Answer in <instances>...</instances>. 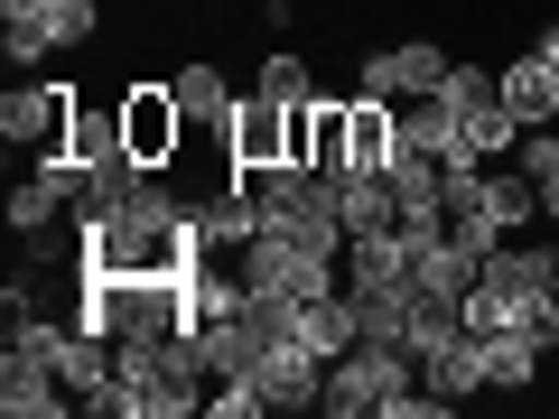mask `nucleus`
I'll return each instance as SVG.
<instances>
[{
  "mask_svg": "<svg viewBox=\"0 0 559 419\" xmlns=\"http://www.w3.org/2000/svg\"><path fill=\"white\" fill-rule=\"evenodd\" d=\"M411 382H419V363L401 355V345H373V336H364L355 355H336V363H326L318 410H326V419H382V400H392V392H411Z\"/></svg>",
  "mask_w": 559,
  "mask_h": 419,
  "instance_id": "1",
  "label": "nucleus"
},
{
  "mask_svg": "<svg viewBox=\"0 0 559 419\" xmlns=\"http://www.w3.org/2000/svg\"><path fill=\"white\" fill-rule=\"evenodd\" d=\"M121 149H131L140 168H178V149H187L178 84H159V75H131V84H121Z\"/></svg>",
  "mask_w": 559,
  "mask_h": 419,
  "instance_id": "3",
  "label": "nucleus"
},
{
  "mask_svg": "<svg viewBox=\"0 0 559 419\" xmlns=\"http://www.w3.org/2000/svg\"><path fill=\"white\" fill-rule=\"evenodd\" d=\"M401 159V103L355 94L345 103V168H392Z\"/></svg>",
  "mask_w": 559,
  "mask_h": 419,
  "instance_id": "7",
  "label": "nucleus"
},
{
  "mask_svg": "<svg viewBox=\"0 0 559 419\" xmlns=\"http://www.w3.org/2000/svg\"><path fill=\"white\" fill-rule=\"evenodd\" d=\"M336 215H345V242L401 234V196H392V178H382V168H345V178H336Z\"/></svg>",
  "mask_w": 559,
  "mask_h": 419,
  "instance_id": "8",
  "label": "nucleus"
},
{
  "mask_svg": "<svg viewBox=\"0 0 559 419\" xmlns=\"http://www.w3.org/2000/svg\"><path fill=\"white\" fill-rule=\"evenodd\" d=\"M252 94H271V103H308V94H318V65H308L299 47H271V57L252 65Z\"/></svg>",
  "mask_w": 559,
  "mask_h": 419,
  "instance_id": "15",
  "label": "nucleus"
},
{
  "mask_svg": "<svg viewBox=\"0 0 559 419\" xmlns=\"http://www.w3.org/2000/svg\"><path fill=\"white\" fill-rule=\"evenodd\" d=\"M47 38H57V47L103 38V0H47Z\"/></svg>",
  "mask_w": 559,
  "mask_h": 419,
  "instance_id": "16",
  "label": "nucleus"
},
{
  "mask_svg": "<svg viewBox=\"0 0 559 419\" xmlns=\"http://www.w3.org/2000/svg\"><path fill=\"white\" fill-rule=\"evenodd\" d=\"M261 28H299V0H261Z\"/></svg>",
  "mask_w": 559,
  "mask_h": 419,
  "instance_id": "20",
  "label": "nucleus"
},
{
  "mask_svg": "<svg viewBox=\"0 0 559 419\" xmlns=\"http://www.w3.org/2000/svg\"><path fill=\"white\" fill-rule=\"evenodd\" d=\"M503 103H513V121H522V131L559 121V75L532 57V47H513V57H503Z\"/></svg>",
  "mask_w": 559,
  "mask_h": 419,
  "instance_id": "11",
  "label": "nucleus"
},
{
  "mask_svg": "<svg viewBox=\"0 0 559 419\" xmlns=\"http://www.w3.org/2000/svg\"><path fill=\"white\" fill-rule=\"evenodd\" d=\"M168 84H178V103H187V121H197V131H224V121H234V103H242L234 84H224L215 57H187Z\"/></svg>",
  "mask_w": 559,
  "mask_h": 419,
  "instance_id": "13",
  "label": "nucleus"
},
{
  "mask_svg": "<svg viewBox=\"0 0 559 419\" xmlns=\"http://www.w3.org/2000/svg\"><path fill=\"white\" fill-rule=\"evenodd\" d=\"M401 140H411L419 159H476V149H466V121L448 112L439 94H419V103H401Z\"/></svg>",
  "mask_w": 559,
  "mask_h": 419,
  "instance_id": "12",
  "label": "nucleus"
},
{
  "mask_svg": "<svg viewBox=\"0 0 559 419\" xmlns=\"http://www.w3.org/2000/svg\"><path fill=\"white\" fill-rule=\"evenodd\" d=\"M224 140H234V168H280V159H289V103L242 94L234 121H224Z\"/></svg>",
  "mask_w": 559,
  "mask_h": 419,
  "instance_id": "6",
  "label": "nucleus"
},
{
  "mask_svg": "<svg viewBox=\"0 0 559 419\" xmlns=\"http://www.w3.org/2000/svg\"><path fill=\"white\" fill-rule=\"evenodd\" d=\"M419 382L448 400V410H466V400L485 392V345H476V326H457V336L439 345V355H419Z\"/></svg>",
  "mask_w": 559,
  "mask_h": 419,
  "instance_id": "9",
  "label": "nucleus"
},
{
  "mask_svg": "<svg viewBox=\"0 0 559 419\" xmlns=\"http://www.w3.org/2000/svg\"><path fill=\"white\" fill-rule=\"evenodd\" d=\"M522 336H532L540 355H559V289H550V299H532V308H522Z\"/></svg>",
  "mask_w": 559,
  "mask_h": 419,
  "instance_id": "18",
  "label": "nucleus"
},
{
  "mask_svg": "<svg viewBox=\"0 0 559 419\" xmlns=\"http://www.w3.org/2000/svg\"><path fill=\"white\" fill-rule=\"evenodd\" d=\"M66 159H84V168L131 159V149H121V94H75V131H66Z\"/></svg>",
  "mask_w": 559,
  "mask_h": 419,
  "instance_id": "10",
  "label": "nucleus"
},
{
  "mask_svg": "<svg viewBox=\"0 0 559 419\" xmlns=\"http://www.w3.org/2000/svg\"><path fill=\"white\" fill-rule=\"evenodd\" d=\"M448 47L439 38H401V47H373L364 57V94H382V103H419V94H439L448 84Z\"/></svg>",
  "mask_w": 559,
  "mask_h": 419,
  "instance_id": "5",
  "label": "nucleus"
},
{
  "mask_svg": "<svg viewBox=\"0 0 559 419\" xmlns=\"http://www.w3.org/2000/svg\"><path fill=\"white\" fill-rule=\"evenodd\" d=\"M540 224L559 234V178H540Z\"/></svg>",
  "mask_w": 559,
  "mask_h": 419,
  "instance_id": "21",
  "label": "nucleus"
},
{
  "mask_svg": "<svg viewBox=\"0 0 559 419\" xmlns=\"http://www.w3.org/2000/svg\"><path fill=\"white\" fill-rule=\"evenodd\" d=\"M485 345V392H532L540 382V345L522 336V326H495V336H476Z\"/></svg>",
  "mask_w": 559,
  "mask_h": 419,
  "instance_id": "14",
  "label": "nucleus"
},
{
  "mask_svg": "<svg viewBox=\"0 0 559 419\" xmlns=\"http://www.w3.org/2000/svg\"><path fill=\"white\" fill-rule=\"evenodd\" d=\"M0 410H10V419H66V410H75V392H66V373H57L47 345L10 336V355H0Z\"/></svg>",
  "mask_w": 559,
  "mask_h": 419,
  "instance_id": "4",
  "label": "nucleus"
},
{
  "mask_svg": "<svg viewBox=\"0 0 559 419\" xmlns=\"http://www.w3.org/2000/svg\"><path fill=\"white\" fill-rule=\"evenodd\" d=\"M522 47H532V57L550 65V75H559V20H540V28H532V38H522Z\"/></svg>",
  "mask_w": 559,
  "mask_h": 419,
  "instance_id": "19",
  "label": "nucleus"
},
{
  "mask_svg": "<svg viewBox=\"0 0 559 419\" xmlns=\"http://www.w3.org/2000/svg\"><path fill=\"white\" fill-rule=\"evenodd\" d=\"M75 94L84 84H66V75H20L10 94H0V140L28 149V159H57L66 131H75Z\"/></svg>",
  "mask_w": 559,
  "mask_h": 419,
  "instance_id": "2",
  "label": "nucleus"
},
{
  "mask_svg": "<svg viewBox=\"0 0 559 419\" xmlns=\"http://www.w3.org/2000/svg\"><path fill=\"white\" fill-rule=\"evenodd\" d=\"M532 178H559V121H540V131H522V149H513Z\"/></svg>",
  "mask_w": 559,
  "mask_h": 419,
  "instance_id": "17",
  "label": "nucleus"
},
{
  "mask_svg": "<svg viewBox=\"0 0 559 419\" xmlns=\"http://www.w3.org/2000/svg\"><path fill=\"white\" fill-rule=\"evenodd\" d=\"M28 10H47V0H0V20H28Z\"/></svg>",
  "mask_w": 559,
  "mask_h": 419,
  "instance_id": "22",
  "label": "nucleus"
}]
</instances>
